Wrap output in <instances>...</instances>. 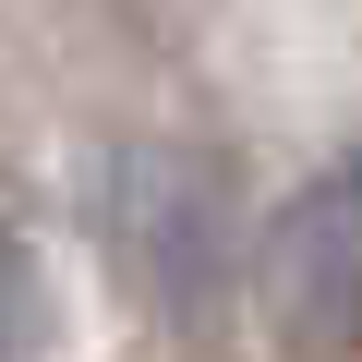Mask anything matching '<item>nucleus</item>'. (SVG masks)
<instances>
[{
    "mask_svg": "<svg viewBox=\"0 0 362 362\" xmlns=\"http://www.w3.org/2000/svg\"><path fill=\"white\" fill-rule=\"evenodd\" d=\"M97 206H109V254L133 266V290H145L157 314H206V302L230 290L242 206H230V169H218V157L133 145V157H109Z\"/></svg>",
    "mask_w": 362,
    "mask_h": 362,
    "instance_id": "f257e3e1",
    "label": "nucleus"
},
{
    "mask_svg": "<svg viewBox=\"0 0 362 362\" xmlns=\"http://www.w3.org/2000/svg\"><path fill=\"white\" fill-rule=\"evenodd\" d=\"M254 278H266V314L290 350H362V157H338L266 218Z\"/></svg>",
    "mask_w": 362,
    "mask_h": 362,
    "instance_id": "f03ea898",
    "label": "nucleus"
}]
</instances>
